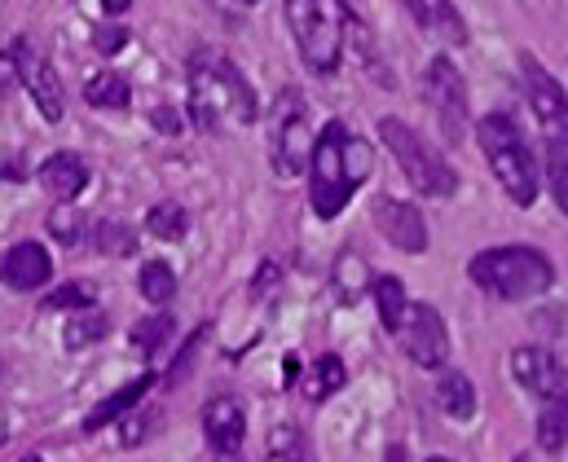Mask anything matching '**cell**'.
<instances>
[{"instance_id":"cell-1","label":"cell","mask_w":568,"mask_h":462,"mask_svg":"<svg viewBox=\"0 0 568 462\" xmlns=\"http://www.w3.org/2000/svg\"><path fill=\"white\" fill-rule=\"evenodd\" d=\"M375 154L362 137H353L339 120H331L317 137H313V154H308V203L322 220H335L348 198L357 194V185L371 176Z\"/></svg>"},{"instance_id":"cell-2","label":"cell","mask_w":568,"mask_h":462,"mask_svg":"<svg viewBox=\"0 0 568 462\" xmlns=\"http://www.w3.org/2000/svg\"><path fill=\"white\" fill-rule=\"evenodd\" d=\"M467 274L485 296L507 300V305L538 300L556 283V269L538 247H489V251L471 256Z\"/></svg>"},{"instance_id":"cell-3","label":"cell","mask_w":568,"mask_h":462,"mask_svg":"<svg viewBox=\"0 0 568 462\" xmlns=\"http://www.w3.org/2000/svg\"><path fill=\"white\" fill-rule=\"evenodd\" d=\"M476 142H480V151H485L489 172L498 176L503 194H507L516 207H534L542 181H538V163H534V151H529L520 124H516L511 115H498V111H494V115H485V120L476 124Z\"/></svg>"},{"instance_id":"cell-4","label":"cell","mask_w":568,"mask_h":462,"mask_svg":"<svg viewBox=\"0 0 568 462\" xmlns=\"http://www.w3.org/2000/svg\"><path fill=\"white\" fill-rule=\"evenodd\" d=\"M379 142L388 146V154L397 158V167L406 172V181H410L419 194H427V198H449V194L458 189L454 167L432 151L410 124H402V120H393V115L379 120Z\"/></svg>"},{"instance_id":"cell-5","label":"cell","mask_w":568,"mask_h":462,"mask_svg":"<svg viewBox=\"0 0 568 462\" xmlns=\"http://www.w3.org/2000/svg\"><path fill=\"white\" fill-rule=\"evenodd\" d=\"M286 22L300 49V62L313 75H335L344 58V35H339V13H331L326 0H286Z\"/></svg>"},{"instance_id":"cell-6","label":"cell","mask_w":568,"mask_h":462,"mask_svg":"<svg viewBox=\"0 0 568 462\" xmlns=\"http://www.w3.org/2000/svg\"><path fill=\"white\" fill-rule=\"evenodd\" d=\"M308 154H313L308 106H304L300 89H283L274 97V111H270V158H274V172L283 181H295L308 167Z\"/></svg>"},{"instance_id":"cell-7","label":"cell","mask_w":568,"mask_h":462,"mask_svg":"<svg viewBox=\"0 0 568 462\" xmlns=\"http://www.w3.org/2000/svg\"><path fill=\"white\" fill-rule=\"evenodd\" d=\"M424 93H427V106L440 124V137L449 146H458L467 137V84H463V71L449 62V58H432L427 62V75H424Z\"/></svg>"},{"instance_id":"cell-8","label":"cell","mask_w":568,"mask_h":462,"mask_svg":"<svg viewBox=\"0 0 568 462\" xmlns=\"http://www.w3.org/2000/svg\"><path fill=\"white\" fill-rule=\"evenodd\" d=\"M520 71H525L529 106H534V115H538V124L547 133V146H565L568 151V93L551 80V71L534 53L520 58Z\"/></svg>"},{"instance_id":"cell-9","label":"cell","mask_w":568,"mask_h":462,"mask_svg":"<svg viewBox=\"0 0 568 462\" xmlns=\"http://www.w3.org/2000/svg\"><path fill=\"white\" fill-rule=\"evenodd\" d=\"M402 348L406 357L419 366V370H440L445 357H449V330L440 321V312L432 305H410L406 308V321H402Z\"/></svg>"},{"instance_id":"cell-10","label":"cell","mask_w":568,"mask_h":462,"mask_svg":"<svg viewBox=\"0 0 568 462\" xmlns=\"http://www.w3.org/2000/svg\"><path fill=\"white\" fill-rule=\"evenodd\" d=\"M190 120L203 133H216L225 120V93L216 80V53H199L190 62Z\"/></svg>"},{"instance_id":"cell-11","label":"cell","mask_w":568,"mask_h":462,"mask_svg":"<svg viewBox=\"0 0 568 462\" xmlns=\"http://www.w3.org/2000/svg\"><path fill=\"white\" fill-rule=\"evenodd\" d=\"M375 229H379L397 251H406V256H424L427 251V225L415 203L379 198V203H375Z\"/></svg>"},{"instance_id":"cell-12","label":"cell","mask_w":568,"mask_h":462,"mask_svg":"<svg viewBox=\"0 0 568 462\" xmlns=\"http://www.w3.org/2000/svg\"><path fill=\"white\" fill-rule=\"evenodd\" d=\"M53 278V260L40 243H13L4 256H0V283L9 291H36Z\"/></svg>"},{"instance_id":"cell-13","label":"cell","mask_w":568,"mask_h":462,"mask_svg":"<svg viewBox=\"0 0 568 462\" xmlns=\"http://www.w3.org/2000/svg\"><path fill=\"white\" fill-rule=\"evenodd\" d=\"M203 437L216 454H239L243 437H247V414L234 397H212L203 405Z\"/></svg>"},{"instance_id":"cell-14","label":"cell","mask_w":568,"mask_h":462,"mask_svg":"<svg viewBox=\"0 0 568 462\" xmlns=\"http://www.w3.org/2000/svg\"><path fill=\"white\" fill-rule=\"evenodd\" d=\"M511 374H516V383H520L525 392H534V397H551V392L565 388L560 361H556L547 348H534V343H525V348L511 352Z\"/></svg>"},{"instance_id":"cell-15","label":"cell","mask_w":568,"mask_h":462,"mask_svg":"<svg viewBox=\"0 0 568 462\" xmlns=\"http://www.w3.org/2000/svg\"><path fill=\"white\" fill-rule=\"evenodd\" d=\"M36 181L44 185V194H49V198L71 203V198H80V194H84V185H89V167H84V158H80V154L58 151L40 163Z\"/></svg>"},{"instance_id":"cell-16","label":"cell","mask_w":568,"mask_h":462,"mask_svg":"<svg viewBox=\"0 0 568 462\" xmlns=\"http://www.w3.org/2000/svg\"><path fill=\"white\" fill-rule=\"evenodd\" d=\"M339 35L348 40V49H353L357 62L366 66V75H371L375 84L393 89V71H388V62H384V53H379V40H375L366 13H339Z\"/></svg>"},{"instance_id":"cell-17","label":"cell","mask_w":568,"mask_h":462,"mask_svg":"<svg viewBox=\"0 0 568 462\" xmlns=\"http://www.w3.org/2000/svg\"><path fill=\"white\" fill-rule=\"evenodd\" d=\"M406 9H410V18L424 27L427 35H436L440 44H454V49L467 44V22H463V13L449 0H406Z\"/></svg>"},{"instance_id":"cell-18","label":"cell","mask_w":568,"mask_h":462,"mask_svg":"<svg viewBox=\"0 0 568 462\" xmlns=\"http://www.w3.org/2000/svg\"><path fill=\"white\" fill-rule=\"evenodd\" d=\"M150 374H142V379H133V383H124V388H115L106 401H98L89 414H84V432L93 437V432H102V428H111V423H120L129 410H138L142 405V397L150 392Z\"/></svg>"},{"instance_id":"cell-19","label":"cell","mask_w":568,"mask_h":462,"mask_svg":"<svg viewBox=\"0 0 568 462\" xmlns=\"http://www.w3.org/2000/svg\"><path fill=\"white\" fill-rule=\"evenodd\" d=\"M216 80H221V93H225V115H234L239 124H256L261 106H256V93L252 84L243 80V71L225 58H216Z\"/></svg>"},{"instance_id":"cell-20","label":"cell","mask_w":568,"mask_h":462,"mask_svg":"<svg viewBox=\"0 0 568 462\" xmlns=\"http://www.w3.org/2000/svg\"><path fill=\"white\" fill-rule=\"evenodd\" d=\"M371 283H375V278H371V265L362 260V251L344 247V251L335 256V269H331L335 300H339V305H357V300L366 296V287H371Z\"/></svg>"},{"instance_id":"cell-21","label":"cell","mask_w":568,"mask_h":462,"mask_svg":"<svg viewBox=\"0 0 568 462\" xmlns=\"http://www.w3.org/2000/svg\"><path fill=\"white\" fill-rule=\"evenodd\" d=\"M22 84L31 89L36 111H40L49 124H58V120L67 115V97H62V80H58V71H53V62H36V66H27V80H22Z\"/></svg>"},{"instance_id":"cell-22","label":"cell","mask_w":568,"mask_h":462,"mask_svg":"<svg viewBox=\"0 0 568 462\" xmlns=\"http://www.w3.org/2000/svg\"><path fill=\"white\" fill-rule=\"evenodd\" d=\"M538 445L547 454H560L568 445V383L560 392L542 397V414H538Z\"/></svg>"},{"instance_id":"cell-23","label":"cell","mask_w":568,"mask_h":462,"mask_svg":"<svg viewBox=\"0 0 568 462\" xmlns=\"http://www.w3.org/2000/svg\"><path fill=\"white\" fill-rule=\"evenodd\" d=\"M436 405H440V414L467 423V419L476 414V388H471V379L458 374V370L440 374V383H436Z\"/></svg>"},{"instance_id":"cell-24","label":"cell","mask_w":568,"mask_h":462,"mask_svg":"<svg viewBox=\"0 0 568 462\" xmlns=\"http://www.w3.org/2000/svg\"><path fill=\"white\" fill-rule=\"evenodd\" d=\"M84 97H89V106H98V111H124V106L133 102V89H129V80H124L120 71H98V75L84 84Z\"/></svg>"},{"instance_id":"cell-25","label":"cell","mask_w":568,"mask_h":462,"mask_svg":"<svg viewBox=\"0 0 568 462\" xmlns=\"http://www.w3.org/2000/svg\"><path fill=\"white\" fill-rule=\"evenodd\" d=\"M344 379H348V370H344V361L335 357V352H322L317 361H313V370H308V379H304V397L317 405V401H326V397H335L339 388H344Z\"/></svg>"},{"instance_id":"cell-26","label":"cell","mask_w":568,"mask_h":462,"mask_svg":"<svg viewBox=\"0 0 568 462\" xmlns=\"http://www.w3.org/2000/svg\"><path fill=\"white\" fill-rule=\"evenodd\" d=\"M371 291H375V308H379V321H384V330H402V321H406V287H402V278H393V274H384V278H375L371 283Z\"/></svg>"},{"instance_id":"cell-27","label":"cell","mask_w":568,"mask_h":462,"mask_svg":"<svg viewBox=\"0 0 568 462\" xmlns=\"http://www.w3.org/2000/svg\"><path fill=\"white\" fill-rule=\"evenodd\" d=\"M185 229H190V216L181 203H154L145 212V234L159 243H176V238H185Z\"/></svg>"},{"instance_id":"cell-28","label":"cell","mask_w":568,"mask_h":462,"mask_svg":"<svg viewBox=\"0 0 568 462\" xmlns=\"http://www.w3.org/2000/svg\"><path fill=\"white\" fill-rule=\"evenodd\" d=\"M89 243H93L102 256H133V251H138V234H133L129 225H120V220H98V225L89 229Z\"/></svg>"},{"instance_id":"cell-29","label":"cell","mask_w":568,"mask_h":462,"mask_svg":"<svg viewBox=\"0 0 568 462\" xmlns=\"http://www.w3.org/2000/svg\"><path fill=\"white\" fill-rule=\"evenodd\" d=\"M111 335V321H106V312H98V308H80L71 321H67V348H89V343H98V339H106Z\"/></svg>"},{"instance_id":"cell-30","label":"cell","mask_w":568,"mask_h":462,"mask_svg":"<svg viewBox=\"0 0 568 462\" xmlns=\"http://www.w3.org/2000/svg\"><path fill=\"white\" fill-rule=\"evenodd\" d=\"M265 462H308V450H304V437L295 423H278L270 432V445H265Z\"/></svg>"},{"instance_id":"cell-31","label":"cell","mask_w":568,"mask_h":462,"mask_svg":"<svg viewBox=\"0 0 568 462\" xmlns=\"http://www.w3.org/2000/svg\"><path fill=\"white\" fill-rule=\"evenodd\" d=\"M172 339V317L168 312H154V317H142L133 326V348L145 352V357H159V348Z\"/></svg>"},{"instance_id":"cell-32","label":"cell","mask_w":568,"mask_h":462,"mask_svg":"<svg viewBox=\"0 0 568 462\" xmlns=\"http://www.w3.org/2000/svg\"><path fill=\"white\" fill-rule=\"evenodd\" d=\"M142 296L150 305H168V300L176 296V274H172L163 260L142 265Z\"/></svg>"},{"instance_id":"cell-33","label":"cell","mask_w":568,"mask_h":462,"mask_svg":"<svg viewBox=\"0 0 568 462\" xmlns=\"http://www.w3.org/2000/svg\"><path fill=\"white\" fill-rule=\"evenodd\" d=\"M159 423H163L159 410H138V414L129 410V414L115 423V428H120V445H129V450H133V445H145V441L159 432Z\"/></svg>"},{"instance_id":"cell-34","label":"cell","mask_w":568,"mask_h":462,"mask_svg":"<svg viewBox=\"0 0 568 462\" xmlns=\"http://www.w3.org/2000/svg\"><path fill=\"white\" fill-rule=\"evenodd\" d=\"M27 40H13V44H4L0 49V97L4 93H13L22 80H27Z\"/></svg>"},{"instance_id":"cell-35","label":"cell","mask_w":568,"mask_h":462,"mask_svg":"<svg viewBox=\"0 0 568 462\" xmlns=\"http://www.w3.org/2000/svg\"><path fill=\"white\" fill-rule=\"evenodd\" d=\"M93 305H98V287H93V283H67V287H58V291L44 296V308H49V312H53V308H58V312H62V308H75V312H80V308H93Z\"/></svg>"},{"instance_id":"cell-36","label":"cell","mask_w":568,"mask_h":462,"mask_svg":"<svg viewBox=\"0 0 568 462\" xmlns=\"http://www.w3.org/2000/svg\"><path fill=\"white\" fill-rule=\"evenodd\" d=\"M547 185H551V198H556L560 216H568V151L565 146H547Z\"/></svg>"},{"instance_id":"cell-37","label":"cell","mask_w":568,"mask_h":462,"mask_svg":"<svg viewBox=\"0 0 568 462\" xmlns=\"http://www.w3.org/2000/svg\"><path fill=\"white\" fill-rule=\"evenodd\" d=\"M203 339H207V330H194L190 339H185V348H181V357H176V366L168 370V388H176L185 374H190V366L199 361V348H203Z\"/></svg>"},{"instance_id":"cell-38","label":"cell","mask_w":568,"mask_h":462,"mask_svg":"<svg viewBox=\"0 0 568 462\" xmlns=\"http://www.w3.org/2000/svg\"><path fill=\"white\" fill-rule=\"evenodd\" d=\"M49 234L58 243H80V216L75 212H53L49 216Z\"/></svg>"},{"instance_id":"cell-39","label":"cell","mask_w":568,"mask_h":462,"mask_svg":"<svg viewBox=\"0 0 568 462\" xmlns=\"http://www.w3.org/2000/svg\"><path fill=\"white\" fill-rule=\"evenodd\" d=\"M98 53H120L124 44H129V31L124 27H98Z\"/></svg>"},{"instance_id":"cell-40","label":"cell","mask_w":568,"mask_h":462,"mask_svg":"<svg viewBox=\"0 0 568 462\" xmlns=\"http://www.w3.org/2000/svg\"><path fill=\"white\" fill-rule=\"evenodd\" d=\"M154 129H163V133H176V115H168V106H154Z\"/></svg>"},{"instance_id":"cell-41","label":"cell","mask_w":568,"mask_h":462,"mask_svg":"<svg viewBox=\"0 0 568 462\" xmlns=\"http://www.w3.org/2000/svg\"><path fill=\"white\" fill-rule=\"evenodd\" d=\"M274 278H278V269H274V265H265V269L256 274V296H265V291L274 287Z\"/></svg>"},{"instance_id":"cell-42","label":"cell","mask_w":568,"mask_h":462,"mask_svg":"<svg viewBox=\"0 0 568 462\" xmlns=\"http://www.w3.org/2000/svg\"><path fill=\"white\" fill-rule=\"evenodd\" d=\"M0 176L4 181H22V158H0Z\"/></svg>"},{"instance_id":"cell-43","label":"cell","mask_w":568,"mask_h":462,"mask_svg":"<svg viewBox=\"0 0 568 462\" xmlns=\"http://www.w3.org/2000/svg\"><path fill=\"white\" fill-rule=\"evenodd\" d=\"M384 462H410V454H406V445H393V450L384 454Z\"/></svg>"},{"instance_id":"cell-44","label":"cell","mask_w":568,"mask_h":462,"mask_svg":"<svg viewBox=\"0 0 568 462\" xmlns=\"http://www.w3.org/2000/svg\"><path fill=\"white\" fill-rule=\"evenodd\" d=\"M102 4H106V13H124L133 0H102Z\"/></svg>"},{"instance_id":"cell-45","label":"cell","mask_w":568,"mask_h":462,"mask_svg":"<svg viewBox=\"0 0 568 462\" xmlns=\"http://www.w3.org/2000/svg\"><path fill=\"white\" fill-rule=\"evenodd\" d=\"M339 4V13H362V0H335Z\"/></svg>"},{"instance_id":"cell-46","label":"cell","mask_w":568,"mask_h":462,"mask_svg":"<svg viewBox=\"0 0 568 462\" xmlns=\"http://www.w3.org/2000/svg\"><path fill=\"white\" fill-rule=\"evenodd\" d=\"M221 462H243L239 454H221Z\"/></svg>"},{"instance_id":"cell-47","label":"cell","mask_w":568,"mask_h":462,"mask_svg":"<svg viewBox=\"0 0 568 462\" xmlns=\"http://www.w3.org/2000/svg\"><path fill=\"white\" fill-rule=\"evenodd\" d=\"M427 462H454V459H440V454H436V459H427Z\"/></svg>"},{"instance_id":"cell-48","label":"cell","mask_w":568,"mask_h":462,"mask_svg":"<svg viewBox=\"0 0 568 462\" xmlns=\"http://www.w3.org/2000/svg\"><path fill=\"white\" fill-rule=\"evenodd\" d=\"M239 4H256V0H239Z\"/></svg>"},{"instance_id":"cell-49","label":"cell","mask_w":568,"mask_h":462,"mask_svg":"<svg viewBox=\"0 0 568 462\" xmlns=\"http://www.w3.org/2000/svg\"><path fill=\"white\" fill-rule=\"evenodd\" d=\"M22 462H40V459H22Z\"/></svg>"},{"instance_id":"cell-50","label":"cell","mask_w":568,"mask_h":462,"mask_svg":"<svg viewBox=\"0 0 568 462\" xmlns=\"http://www.w3.org/2000/svg\"><path fill=\"white\" fill-rule=\"evenodd\" d=\"M516 462H525V459H516Z\"/></svg>"}]
</instances>
